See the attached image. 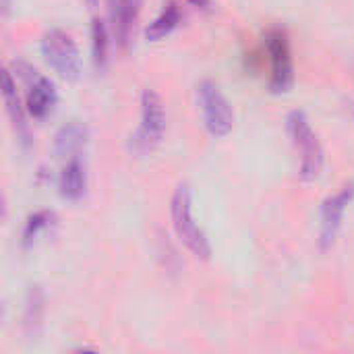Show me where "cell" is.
<instances>
[{
    "label": "cell",
    "mask_w": 354,
    "mask_h": 354,
    "mask_svg": "<svg viewBox=\"0 0 354 354\" xmlns=\"http://www.w3.org/2000/svg\"><path fill=\"white\" fill-rule=\"evenodd\" d=\"M170 214H172V228H174L178 241L197 259H209L212 247H209L207 236L203 234V230L197 226V222L193 218V201H191V191H189L187 183L176 187V191L172 195Z\"/></svg>",
    "instance_id": "cell-1"
},
{
    "label": "cell",
    "mask_w": 354,
    "mask_h": 354,
    "mask_svg": "<svg viewBox=\"0 0 354 354\" xmlns=\"http://www.w3.org/2000/svg\"><path fill=\"white\" fill-rule=\"evenodd\" d=\"M166 131V110L162 97L153 89H145L141 93V124L135 137L131 139V149L137 156L151 153Z\"/></svg>",
    "instance_id": "cell-2"
},
{
    "label": "cell",
    "mask_w": 354,
    "mask_h": 354,
    "mask_svg": "<svg viewBox=\"0 0 354 354\" xmlns=\"http://www.w3.org/2000/svg\"><path fill=\"white\" fill-rule=\"evenodd\" d=\"M288 133L292 139V145L301 158V178L303 180H313L319 176L322 166H324V149L322 143L315 135V131L311 129L309 118L295 110L288 116Z\"/></svg>",
    "instance_id": "cell-3"
},
{
    "label": "cell",
    "mask_w": 354,
    "mask_h": 354,
    "mask_svg": "<svg viewBox=\"0 0 354 354\" xmlns=\"http://www.w3.org/2000/svg\"><path fill=\"white\" fill-rule=\"evenodd\" d=\"M197 104L201 108L203 124L214 137H226L234 124V112L214 81H201L197 85Z\"/></svg>",
    "instance_id": "cell-4"
},
{
    "label": "cell",
    "mask_w": 354,
    "mask_h": 354,
    "mask_svg": "<svg viewBox=\"0 0 354 354\" xmlns=\"http://www.w3.org/2000/svg\"><path fill=\"white\" fill-rule=\"evenodd\" d=\"M41 54L46 62L64 81H77L81 75V56L68 33L60 29H50L41 37Z\"/></svg>",
    "instance_id": "cell-5"
},
{
    "label": "cell",
    "mask_w": 354,
    "mask_h": 354,
    "mask_svg": "<svg viewBox=\"0 0 354 354\" xmlns=\"http://www.w3.org/2000/svg\"><path fill=\"white\" fill-rule=\"evenodd\" d=\"M12 66H15L17 75L27 85V110H29V114L37 120L46 118L58 102L54 83L50 79H46L44 75H39L33 66H29L23 60L12 62Z\"/></svg>",
    "instance_id": "cell-6"
},
{
    "label": "cell",
    "mask_w": 354,
    "mask_h": 354,
    "mask_svg": "<svg viewBox=\"0 0 354 354\" xmlns=\"http://www.w3.org/2000/svg\"><path fill=\"white\" fill-rule=\"evenodd\" d=\"M266 48L270 54L272 75H270V87L276 93H284L290 89L295 73H292V54L288 35L282 29H272L266 35Z\"/></svg>",
    "instance_id": "cell-7"
},
{
    "label": "cell",
    "mask_w": 354,
    "mask_h": 354,
    "mask_svg": "<svg viewBox=\"0 0 354 354\" xmlns=\"http://www.w3.org/2000/svg\"><path fill=\"white\" fill-rule=\"evenodd\" d=\"M354 199V183L342 187L336 195L328 197L324 207H322V230H319V245L322 249H330L340 232L342 218L346 207Z\"/></svg>",
    "instance_id": "cell-8"
},
{
    "label": "cell",
    "mask_w": 354,
    "mask_h": 354,
    "mask_svg": "<svg viewBox=\"0 0 354 354\" xmlns=\"http://www.w3.org/2000/svg\"><path fill=\"white\" fill-rule=\"evenodd\" d=\"M87 145V127L79 120L66 122L58 133L54 141V151L58 158H79V153Z\"/></svg>",
    "instance_id": "cell-9"
},
{
    "label": "cell",
    "mask_w": 354,
    "mask_h": 354,
    "mask_svg": "<svg viewBox=\"0 0 354 354\" xmlns=\"http://www.w3.org/2000/svg\"><path fill=\"white\" fill-rule=\"evenodd\" d=\"M58 189L62 199L66 201H79L85 195L87 189V176H85V166L81 164L79 158H71L62 172H60V180H58Z\"/></svg>",
    "instance_id": "cell-10"
},
{
    "label": "cell",
    "mask_w": 354,
    "mask_h": 354,
    "mask_svg": "<svg viewBox=\"0 0 354 354\" xmlns=\"http://www.w3.org/2000/svg\"><path fill=\"white\" fill-rule=\"evenodd\" d=\"M2 93H4V104H6V112L12 120V127H15V133L19 137V141L23 145L29 143V129H27V122H25V112H23V106H21V100H19V93H17V85L12 81V75L8 71H4L2 75Z\"/></svg>",
    "instance_id": "cell-11"
},
{
    "label": "cell",
    "mask_w": 354,
    "mask_h": 354,
    "mask_svg": "<svg viewBox=\"0 0 354 354\" xmlns=\"http://www.w3.org/2000/svg\"><path fill=\"white\" fill-rule=\"evenodd\" d=\"M137 10H139V6H135L131 0H108L112 31H114V37L118 39L120 46H127L131 39L133 21L137 17Z\"/></svg>",
    "instance_id": "cell-12"
},
{
    "label": "cell",
    "mask_w": 354,
    "mask_h": 354,
    "mask_svg": "<svg viewBox=\"0 0 354 354\" xmlns=\"http://www.w3.org/2000/svg\"><path fill=\"white\" fill-rule=\"evenodd\" d=\"M180 21H183V12H180L178 4H176V2H168V4L164 6V10H162V12L153 19V23L147 27L145 37H147L149 41H160V39H164L166 35H170V33L180 25Z\"/></svg>",
    "instance_id": "cell-13"
},
{
    "label": "cell",
    "mask_w": 354,
    "mask_h": 354,
    "mask_svg": "<svg viewBox=\"0 0 354 354\" xmlns=\"http://www.w3.org/2000/svg\"><path fill=\"white\" fill-rule=\"evenodd\" d=\"M91 56L97 71H104L108 62V29L102 19H93L91 23Z\"/></svg>",
    "instance_id": "cell-14"
},
{
    "label": "cell",
    "mask_w": 354,
    "mask_h": 354,
    "mask_svg": "<svg viewBox=\"0 0 354 354\" xmlns=\"http://www.w3.org/2000/svg\"><path fill=\"white\" fill-rule=\"evenodd\" d=\"M52 222H54V214L52 212H48V209H44V212H37V214H33L29 220H27V224H25V230H23V243L25 245H31L44 230H48L50 226H52Z\"/></svg>",
    "instance_id": "cell-15"
},
{
    "label": "cell",
    "mask_w": 354,
    "mask_h": 354,
    "mask_svg": "<svg viewBox=\"0 0 354 354\" xmlns=\"http://www.w3.org/2000/svg\"><path fill=\"white\" fill-rule=\"evenodd\" d=\"M41 309H44V297H41V290H39L37 286H33V288L29 290V299H27L25 326L39 324V319H41Z\"/></svg>",
    "instance_id": "cell-16"
},
{
    "label": "cell",
    "mask_w": 354,
    "mask_h": 354,
    "mask_svg": "<svg viewBox=\"0 0 354 354\" xmlns=\"http://www.w3.org/2000/svg\"><path fill=\"white\" fill-rule=\"evenodd\" d=\"M191 6L199 8V10H209L212 8V0H187Z\"/></svg>",
    "instance_id": "cell-17"
},
{
    "label": "cell",
    "mask_w": 354,
    "mask_h": 354,
    "mask_svg": "<svg viewBox=\"0 0 354 354\" xmlns=\"http://www.w3.org/2000/svg\"><path fill=\"white\" fill-rule=\"evenodd\" d=\"M2 4H4V8H8V4H10V0H2Z\"/></svg>",
    "instance_id": "cell-18"
},
{
    "label": "cell",
    "mask_w": 354,
    "mask_h": 354,
    "mask_svg": "<svg viewBox=\"0 0 354 354\" xmlns=\"http://www.w3.org/2000/svg\"><path fill=\"white\" fill-rule=\"evenodd\" d=\"M131 2H133L135 6H139V4H141V0H131Z\"/></svg>",
    "instance_id": "cell-19"
}]
</instances>
